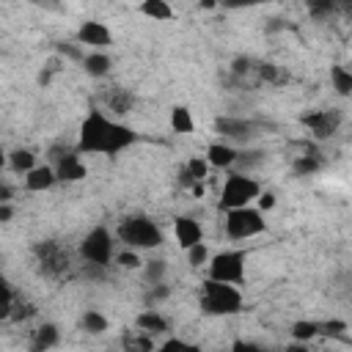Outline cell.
I'll return each instance as SVG.
<instances>
[{"mask_svg": "<svg viewBox=\"0 0 352 352\" xmlns=\"http://www.w3.org/2000/svg\"><path fill=\"white\" fill-rule=\"evenodd\" d=\"M132 143H138V132L129 124L110 118L104 110H91L80 124V135H77V151L80 154L116 157L124 148H129Z\"/></svg>", "mask_w": 352, "mask_h": 352, "instance_id": "cell-1", "label": "cell"}, {"mask_svg": "<svg viewBox=\"0 0 352 352\" xmlns=\"http://www.w3.org/2000/svg\"><path fill=\"white\" fill-rule=\"evenodd\" d=\"M116 239L124 242L129 250H154L165 242V234L160 223L148 214H129L116 226Z\"/></svg>", "mask_w": 352, "mask_h": 352, "instance_id": "cell-2", "label": "cell"}, {"mask_svg": "<svg viewBox=\"0 0 352 352\" xmlns=\"http://www.w3.org/2000/svg\"><path fill=\"white\" fill-rule=\"evenodd\" d=\"M198 305L206 316H234L245 308L242 292L239 286L231 283H217V280H204L201 283V294H198Z\"/></svg>", "mask_w": 352, "mask_h": 352, "instance_id": "cell-3", "label": "cell"}, {"mask_svg": "<svg viewBox=\"0 0 352 352\" xmlns=\"http://www.w3.org/2000/svg\"><path fill=\"white\" fill-rule=\"evenodd\" d=\"M261 192V184L248 176V173H239V170H231L223 182V190H220V206L228 212V209H242V206H250V201H256Z\"/></svg>", "mask_w": 352, "mask_h": 352, "instance_id": "cell-4", "label": "cell"}, {"mask_svg": "<svg viewBox=\"0 0 352 352\" xmlns=\"http://www.w3.org/2000/svg\"><path fill=\"white\" fill-rule=\"evenodd\" d=\"M245 261H248V253L245 250H220L214 256H209L206 267V278L209 280H217V283H231V286H239L245 283Z\"/></svg>", "mask_w": 352, "mask_h": 352, "instance_id": "cell-5", "label": "cell"}, {"mask_svg": "<svg viewBox=\"0 0 352 352\" xmlns=\"http://www.w3.org/2000/svg\"><path fill=\"white\" fill-rule=\"evenodd\" d=\"M264 228H267V220L253 206H242V209H228L226 212V236L234 239V242L258 236Z\"/></svg>", "mask_w": 352, "mask_h": 352, "instance_id": "cell-6", "label": "cell"}, {"mask_svg": "<svg viewBox=\"0 0 352 352\" xmlns=\"http://www.w3.org/2000/svg\"><path fill=\"white\" fill-rule=\"evenodd\" d=\"M33 256H36V261H38V267H41V272L47 275V278H66L69 275V270H72V256H69V250L60 245V242H55V239H44V242H36L33 245Z\"/></svg>", "mask_w": 352, "mask_h": 352, "instance_id": "cell-7", "label": "cell"}, {"mask_svg": "<svg viewBox=\"0 0 352 352\" xmlns=\"http://www.w3.org/2000/svg\"><path fill=\"white\" fill-rule=\"evenodd\" d=\"M80 256L85 264H96V267H107L110 258L116 256V239L104 226L91 228L82 242H80Z\"/></svg>", "mask_w": 352, "mask_h": 352, "instance_id": "cell-8", "label": "cell"}, {"mask_svg": "<svg viewBox=\"0 0 352 352\" xmlns=\"http://www.w3.org/2000/svg\"><path fill=\"white\" fill-rule=\"evenodd\" d=\"M50 165H52L58 182H82L88 176V168L80 160V151L77 148L52 146L50 148Z\"/></svg>", "mask_w": 352, "mask_h": 352, "instance_id": "cell-9", "label": "cell"}, {"mask_svg": "<svg viewBox=\"0 0 352 352\" xmlns=\"http://www.w3.org/2000/svg\"><path fill=\"white\" fill-rule=\"evenodd\" d=\"M214 132L220 135L223 143H250L253 135H256V124L248 121V118H239V116H220L214 118Z\"/></svg>", "mask_w": 352, "mask_h": 352, "instance_id": "cell-10", "label": "cell"}, {"mask_svg": "<svg viewBox=\"0 0 352 352\" xmlns=\"http://www.w3.org/2000/svg\"><path fill=\"white\" fill-rule=\"evenodd\" d=\"M300 124L308 126L316 140H327V138H333L338 132L341 113L338 110H311V113H302L300 116Z\"/></svg>", "mask_w": 352, "mask_h": 352, "instance_id": "cell-11", "label": "cell"}, {"mask_svg": "<svg viewBox=\"0 0 352 352\" xmlns=\"http://www.w3.org/2000/svg\"><path fill=\"white\" fill-rule=\"evenodd\" d=\"M77 41L85 44V47H94V52H104V47L113 44V33L104 22L99 19H88L77 28Z\"/></svg>", "mask_w": 352, "mask_h": 352, "instance_id": "cell-12", "label": "cell"}, {"mask_svg": "<svg viewBox=\"0 0 352 352\" xmlns=\"http://www.w3.org/2000/svg\"><path fill=\"white\" fill-rule=\"evenodd\" d=\"M173 234H176V242H179L182 250H187V248L204 242V228H201V223H198L195 217H190V214H179V217L173 220Z\"/></svg>", "mask_w": 352, "mask_h": 352, "instance_id": "cell-13", "label": "cell"}, {"mask_svg": "<svg viewBox=\"0 0 352 352\" xmlns=\"http://www.w3.org/2000/svg\"><path fill=\"white\" fill-rule=\"evenodd\" d=\"M236 154H239V148H236V146H231V143H223V140H214V143H209V146H206V154H204V160H206V165H209V168H220V170H228V168H234V162H236Z\"/></svg>", "mask_w": 352, "mask_h": 352, "instance_id": "cell-14", "label": "cell"}, {"mask_svg": "<svg viewBox=\"0 0 352 352\" xmlns=\"http://www.w3.org/2000/svg\"><path fill=\"white\" fill-rule=\"evenodd\" d=\"M102 102H104V110H110V118H113V116H126L135 104V96L126 88H110V91L102 94Z\"/></svg>", "mask_w": 352, "mask_h": 352, "instance_id": "cell-15", "label": "cell"}, {"mask_svg": "<svg viewBox=\"0 0 352 352\" xmlns=\"http://www.w3.org/2000/svg\"><path fill=\"white\" fill-rule=\"evenodd\" d=\"M55 182H58V179H55L52 165H36L30 173H25V187H28L30 192H44V190H50Z\"/></svg>", "mask_w": 352, "mask_h": 352, "instance_id": "cell-16", "label": "cell"}, {"mask_svg": "<svg viewBox=\"0 0 352 352\" xmlns=\"http://www.w3.org/2000/svg\"><path fill=\"white\" fill-rule=\"evenodd\" d=\"M135 324H138V330L146 333V336H160V333L168 330V319H165L157 308H146V311H140L138 319H135Z\"/></svg>", "mask_w": 352, "mask_h": 352, "instance_id": "cell-17", "label": "cell"}, {"mask_svg": "<svg viewBox=\"0 0 352 352\" xmlns=\"http://www.w3.org/2000/svg\"><path fill=\"white\" fill-rule=\"evenodd\" d=\"M82 69H85L88 77L102 80V77L110 74V69H113V58H110L107 52H88V55H82Z\"/></svg>", "mask_w": 352, "mask_h": 352, "instance_id": "cell-18", "label": "cell"}, {"mask_svg": "<svg viewBox=\"0 0 352 352\" xmlns=\"http://www.w3.org/2000/svg\"><path fill=\"white\" fill-rule=\"evenodd\" d=\"M58 341H60L58 324H55V322H44V324H38L36 333H33V352H47V349H52Z\"/></svg>", "mask_w": 352, "mask_h": 352, "instance_id": "cell-19", "label": "cell"}, {"mask_svg": "<svg viewBox=\"0 0 352 352\" xmlns=\"http://www.w3.org/2000/svg\"><path fill=\"white\" fill-rule=\"evenodd\" d=\"M6 165L14 170V173H30L38 162H36V154L30 151V148H14V151H8L6 154Z\"/></svg>", "mask_w": 352, "mask_h": 352, "instance_id": "cell-20", "label": "cell"}, {"mask_svg": "<svg viewBox=\"0 0 352 352\" xmlns=\"http://www.w3.org/2000/svg\"><path fill=\"white\" fill-rule=\"evenodd\" d=\"M170 129L176 135H190L195 129V121H192L190 107H184V104H173L170 107Z\"/></svg>", "mask_w": 352, "mask_h": 352, "instance_id": "cell-21", "label": "cell"}, {"mask_svg": "<svg viewBox=\"0 0 352 352\" xmlns=\"http://www.w3.org/2000/svg\"><path fill=\"white\" fill-rule=\"evenodd\" d=\"M80 327L85 330V333H91V336H102L107 327H110V319L102 314V311H85L82 314V319H80Z\"/></svg>", "mask_w": 352, "mask_h": 352, "instance_id": "cell-22", "label": "cell"}, {"mask_svg": "<svg viewBox=\"0 0 352 352\" xmlns=\"http://www.w3.org/2000/svg\"><path fill=\"white\" fill-rule=\"evenodd\" d=\"M289 333H292V341L308 344V341H314V338L319 336V322H314V319H300V322L292 324Z\"/></svg>", "mask_w": 352, "mask_h": 352, "instance_id": "cell-23", "label": "cell"}, {"mask_svg": "<svg viewBox=\"0 0 352 352\" xmlns=\"http://www.w3.org/2000/svg\"><path fill=\"white\" fill-rule=\"evenodd\" d=\"M165 272H168V261L165 258H148V261H143V278H146L148 286L165 283Z\"/></svg>", "mask_w": 352, "mask_h": 352, "instance_id": "cell-24", "label": "cell"}, {"mask_svg": "<svg viewBox=\"0 0 352 352\" xmlns=\"http://www.w3.org/2000/svg\"><path fill=\"white\" fill-rule=\"evenodd\" d=\"M330 82H333L338 96H349L352 94V72L346 66H333L330 69Z\"/></svg>", "mask_w": 352, "mask_h": 352, "instance_id": "cell-25", "label": "cell"}, {"mask_svg": "<svg viewBox=\"0 0 352 352\" xmlns=\"http://www.w3.org/2000/svg\"><path fill=\"white\" fill-rule=\"evenodd\" d=\"M322 165H324V160H322L316 151H311V154L305 151V154H300V157L294 160V165H292V168H294V173H297V176H311V173H316Z\"/></svg>", "mask_w": 352, "mask_h": 352, "instance_id": "cell-26", "label": "cell"}, {"mask_svg": "<svg viewBox=\"0 0 352 352\" xmlns=\"http://www.w3.org/2000/svg\"><path fill=\"white\" fill-rule=\"evenodd\" d=\"M140 14H146V16H151V19L165 22V19H170V16H173V8H170L165 0H146V3H140Z\"/></svg>", "mask_w": 352, "mask_h": 352, "instance_id": "cell-27", "label": "cell"}, {"mask_svg": "<svg viewBox=\"0 0 352 352\" xmlns=\"http://www.w3.org/2000/svg\"><path fill=\"white\" fill-rule=\"evenodd\" d=\"M184 170H187V176L198 184V182H204L206 176H209V165H206V160L204 157H190L187 162H184Z\"/></svg>", "mask_w": 352, "mask_h": 352, "instance_id": "cell-28", "label": "cell"}, {"mask_svg": "<svg viewBox=\"0 0 352 352\" xmlns=\"http://www.w3.org/2000/svg\"><path fill=\"white\" fill-rule=\"evenodd\" d=\"M151 352H201V346L184 341V338H165L160 346H154Z\"/></svg>", "mask_w": 352, "mask_h": 352, "instance_id": "cell-29", "label": "cell"}, {"mask_svg": "<svg viewBox=\"0 0 352 352\" xmlns=\"http://www.w3.org/2000/svg\"><path fill=\"white\" fill-rule=\"evenodd\" d=\"M14 289L6 278H0V319H11V308H14Z\"/></svg>", "mask_w": 352, "mask_h": 352, "instance_id": "cell-30", "label": "cell"}, {"mask_svg": "<svg viewBox=\"0 0 352 352\" xmlns=\"http://www.w3.org/2000/svg\"><path fill=\"white\" fill-rule=\"evenodd\" d=\"M187 253V264L190 267H204L206 261H209V248H206V242H198V245H192V248H187L184 250Z\"/></svg>", "mask_w": 352, "mask_h": 352, "instance_id": "cell-31", "label": "cell"}, {"mask_svg": "<svg viewBox=\"0 0 352 352\" xmlns=\"http://www.w3.org/2000/svg\"><path fill=\"white\" fill-rule=\"evenodd\" d=\"M113 258H116V264H118L121 270H140V267H143L140 253H138V250H129V248L121 250V253H116Z\"/></svg>", "mask_w": 352, "mask_h": 352, "instance_id": "cell-32", "label": "cell"}, {"mask_svg": "<svg viewBox=\"0 0 352 352\" xmlns=\"http://www.w3.org/2000/svg\"><path fill=\"white\" fill-rule=\"evenodd\" d=\"M333 336V338H346V322L344 319H330V322H319V336Z\"/></svg>", "mask_w": 352, "mask_h": 352, "instance_id": "cell-33", "label": "cell"}, {"mask_svg": "<svg viewBox=\"0 0 352 352\" xmlns=\"http://www.w3.org/2000/svg\"><path fill=\"white\" fill-rule=\"evenodd\" d=\"M261 160H264V154H261V151H239V154H236V162H234V165H239V168H242L239 173H245V170L256 168V165H258Z\"/></svg>", "mask_w": 352, "mask_h": 352, "instance_id": "cell-34", "label": "cell"}, {"mask_svg": "<svg viewBox=\"0 0 352 352\" xmlns=\"http://www.w3.org/2000/svg\"><path fill=\"white\" fill-rule=\"evenodd\" d=\"M256 72H258V77L267 80V82H280V80H283V77H280V69H278L275 63H256Z\"/></svg>", "mask_w": 352, "mask_h": 352, "instance_id": "cell-35", "label": "cell"}, {"mask_svg": "<svg viewBox=\"0 0 352 352\" xmlns=\"http://www.w3.org/2000/svg\"><path fill=\"white\" fill-rule=\"evenodd\" d=\"M250 69H253V60H250V58H245V55L234 58V63H231V72H234L236 77H245Z\"/></svg>", "mask_w": 352, "mask_h": 352, "instance_id": "cell-36", "label": "cell"}, {"mask_svg": "<svg viewBox=\"0 0 352 352\" xmlns=\"http://www.w3.org/2000/svg\"><path fill=\"white\" fill-rule=\"evenodd\" d=\"M256 204H258V212L264 214V212H270V209H272L278 201H275V192H270V190H267V192H258Z\"/></svg>", "mask_w": 352, "mask_h": 352, "instance_id": "cell-37", "label": "cell"}, {"mask_svg": "<svg viewBox=\"0 0 352 352\" xmlns=\"http://www.w3.org/2000/svg\"><path fill=\"white\" fill-rule=\"evenodd\" d=\"M168 297V286L165 283H157V286H148V294H146V302H157V300H165Z\"/></svg>", "mask_w": 352, "mask_h": 352, "instance_id": "cell-38", "label": "cell"}, {"mask_svg": "<svg viewBox=\"0 0 352 352\" xmlns=\"http://www.w3.org/2000/svg\"><path fill=\"white\" fill-rule=\"evenodd\" d=\"M231 352H264L258 344H253V341H242V338H236L234 344H231Z\"/></svg>", "mask_w": 352, "mask_h": 352, "instance_id": "cell-39", "label": "cell"}, {"mask_svg": "<svg viewBox=\"0 0 352 352\" xmlns=\"http://www.w3.org/2000/svg\"><path fill=\"white\" fill-rule=\"evenodd\" d=\"M336 11V3H311V14L314 16H327V14H333Z\"/></svg>", "mask_w": 352, "mask_h": 352, "instance_id": "cell-40", "label": "cell"}, {"mask_svg": "<svg viewBox=\"0 0 352 352\" xmlns=\"http://www.w3.org/2000/svg\"><path fill=\"white\" fill-rule=\"evenodd\" d=\"M55 50H58L63 58H72V60H80V63H82V52H80L77 47H69V44H58Z\"/></svg>", "mask_w": 352, "mask_h": 352, "instance_id": "cell-41", "label": "cell"}, {"mask_svg": "<svg viewBox=\"0 0 352 352\" xmlns=\"http://www.w3.org/2000/svg\"><path fill=\"white\" fill-rule=\"evenodd\" d=\"M14 217V206L11 204H0V223H11Z\"/></svg>", "mask_w": 352, "mask_h": 352, "instance_id": "cell-42", "label": "cell"}, {"mask_svg": "<svg viewBox=\"0 0 352 352\" xmlns=\"http://www.w3.org/2000/svg\"><path fill=\"white\" fill-rule=\"evenodd\" d=\"M11 198H14V190L6 182H0V204H11Z\"/></svg>", "mask_w": 352, "mask_h": 352, "instance_id": "cell-43", "label": "cell"}, {"mask_svg": "<svg viewBox=\"0 0 352 352\" xmlns=\"http://www.w3.org/2000/svg\"><path fill=\"white\" fill-rule=\"evenodd\" d=\"M283 352H314V349H311L308 344H297V341H292V344H289Z\"/></svg>", "mask_w": 352, "mask_h": 352, "instance_id": "cell-44", "label": "cell"}, {"mask_svg": "<svg viewBox=\"0 0 352 352\" xmlns=\"http://www.w3.org/2000/svg\"><path fill=\"white\" fill-rule=\"evenodd\" d=\"M0 168H6V148L0 146Z\"/></svg>", "mask_w": 352, "mask_h": 352, "instance_id": "cell-45", "label": "cell"}, {"mask_svg": "<svg viewBox=\"0 0 352 352\" xmlns=\"http://www.w3.org/2000/svg\"><path fill=\"white\" fill-rule=\"evenodd\" d=\"M124 352H132V349H124Z\"/></svg>", "mask_w": 352, "mask_h": 352, "instance_id": "cell-46", "label": "cell"}]
</instances>
